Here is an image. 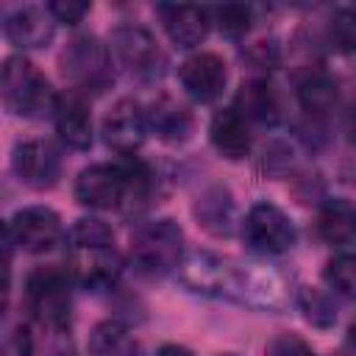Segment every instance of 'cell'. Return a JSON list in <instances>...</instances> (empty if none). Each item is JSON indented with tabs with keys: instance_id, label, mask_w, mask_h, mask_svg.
<instances>
[{
	"instance_id": "cell-1",
	"label": "cell",
	"mask_w": 356,
	"mask_h": 356,
	"mask_svg": "<svg viewBox=\"0 0 356 356\" xmlns=\"http://www.w3.org/2000/svg\"><path fill=\"white\" fill-rule=\"evenodd\" d=\"M0 92L6 108L19 117H42L47 111H56V100H58L47 78L22 56L6 58L0 72Z\"/></svg>"
},
{
	"instance_id": "cell-2",
	"label": "cell",
	"mask_w": 356,
	"mask_h": 356,
	"mask_svg": "<svg viewBox=\"0 0 356 356\" xmlns=\"http://www.w3.org/2000/svg\"><path fill=\"white\" fill-rule=\"evenodd\" d=\"M184 253V231L175 220H150L142 222L131 234V259L139 264V270L164 275L181 264Z\"/></svg>"
},
{
	"instance_id": "cell-3",
	"label": "cell",
	"mask_w": 356,
	"mask_h": 356,
	"mask_svg": "<svg viewBox=\"0 0 356 356\" xmlns=\"http://www.w3.org/2000/svg\"><path fill=\"white\" fill-rule=\"evenodd\" d=\"M111 56L120 67L142 81H156L164 72V53L159 50L156 39L139 25H120L111 31Z\"/></svg>"
},
{
	"instance_id": "cell-4",
	"label": "cell",
	"mask_w": 356,
	"mask_h": 356,
	"mask_svg": "<svg viewBox=\"0 0 356 356\" xmlns=\"http://www.w3.org/2000/svg\"><path fill=\"white\" fill-rule=\"evenodd\" d=\"M25 295L31 309L44 325L64 328L70 320V281L58 267H36L25 281Z\"/></svg>"
},
{
	"instance_id": "cell-5",
	"label": "cell",
	"mask_w": 356,
	"mask_h": 356,
	"mask_svg": "<svg viewBox=\"0 0 356 356\" xmlns=\"http://www.w3.org/2000/svg\"><path fill=\"white\" fill-rule=\"evenodd\" d=\"M61 72L75 86L83 89H103L111 78V58L108 50L89 33L75 36L61 53Z\"/></svg>"
},
{
	"instance_id": "cell-6",
	"label": "cell",
	"mask_w": 356,
	"mask_h": 356,
	"mask_svg": "<svg viewBox=\"0 0 356 356\" xmlns=\"http://www.w3.org/2000/svg\"><path fill=\"white\" fill-rule=\"evenodd\" d=\"M131 195L125 164H92L75 181L78 203L89 209H114Z\"/></svg>"
},
{
	"instance_id": "cell-7",
	"label": "cell",
	"mask_w": 356,
	"mask_h": 356,
	"mask_svg": "<svg viewBox=\"0 0 356 356\" xmlns=\"http://www.w3.org/2000/svg\"><path fill=\"white\" fill-rule=\"evenodd\" d=\"M8 236L28 253H44L53 250L64 239L61 220L47 206H28L19 209L8 222Z\"/></svg>"
},
{
	"instance_id": "cell-8",
	"label": "cell",
	"mask_w": 356,
	"mask_h": 356,
	"mask_svg": "<svg viewBox=\"0 0 356 356\" xmlns=\"http://www.w3.org/2000/svg\"><path fill=\"white\" fill-rule=\"evenodd\" d=\"M245 236L256 250L281 256L295 245V225L278 206L256 203L245 217Z\"/></svg>"
},
{
	"instance_id": "cell-9",
	"label": "cell",
	"mask_w": 356,
	"mask_h": 356,
	"mask_svg": "<svg viewBox=\"0 0 356 356\" xmlns=\"http://www.w3.org/2000/svg\"><path fill=\"white\" fill-rule=\"evenodd\" d=\"M14 172L33 189H50L61 175V156L44 139H28L14 147Z\"/></svg>"
},
{
	"instance_id": "cell-10",
	"label": "cell",
	"mask_w": 356,
	"mask_h": 356,
	"mask_svg": "<svg viewBox=\"0 0 356 356\" xmlns=\"http://www.w3.org/2000/svg\"><path fill=\"white\" fill-rule=\"evenodd\" d=\"M178 81L186 95L197 103H211L222 95L228 70L217 53H195L178 67Z\"/></svg>"
},
{
	"instance_id": "cell-11",
	"label": "cell",
	"mask_w": 356,
	"mask_h": 356,
	"mask_svg": "<svg viewBox=\"0 0 356 356\" xmlns=\"http://www.w3.org/2000/svg\"><path fill=\"white\" fill-rule=\"evenodd\" d=\"M145 131H147V122H145V111L139 108L136 100H117L106 120H103V139L108 147H114L117 153H125L131 156L142 139H145Z\"/></svg>"
},
{
	"instance_id": "cell-12",
	"label": "cell",
	"mask_w": 356,
	"mask_h": 356,
	"mask_svg": "<svg viewBox=\"0 0 356 356\" xmlns=\"http://www.w3.org/2000/svg\"><path fill=\"white\" fill-rule=\"evenodd\" d=\"M3 33L17 47H42L53 36V14L39 6L14 8L3 22Z\"/></svg>"
},
{
	"instance_id": "cell-13",
	"label": "cell",
	"mask_w": 356,
	"mask_h": 356,
	"mask_svg": "<svg viewBox=\"0 0 356 356\" xmlns=\"http://www.w3.org/2000/svg\"><path fill=\"white\" fill-rule=\"evenodd\" d=\"M56 131L72 150H86L92 145V114L81 95L72 92L56 100Z\"/></svg>"
},
{
	"instance_id": "cell-14",
	"label": "cell",
	"mask_w": 356,
	"mask_h": 356,
	"mask_svg": "<svg viewBox=\"0 0 356 356\" xmlns=\"http://www.w3.org/2000/svg\"><path fill=\"white\" fill-rule=\"evenodd\" d=\"M167 36L178 47H197L209 33V11L197 6H159Z\"/></svg>"
},
{
	"instance_id": "cell-15",
	"label": "cell",
	"mask_w": 356,
	"mask_h": 356,
	"mask_svg": "<svg viewBox=\"0 0 356 356\" xmlns=\"http://www.w3.org/2000/svg\"><path fill=\"white\" fill-rule=\"evenodd\" d=\"M211 145L217 147L220 156L231 159V161H239L250 153V128H248V120L236 111V108H222L211 117Z\"/></svg>"
},
{
	"instance_id": "cell-16",
	"label": "cell",
	"mask_w": 356,
	"mask_h": 356,
	"mask_svg": "<svg viewBox=\"0 0 356 356\" xmlns=\"http://www.w3.org/2000/svg\"><path fill=\"white\" fill-rule=\"evenodd\" d=\"M75 278L89 289L111 286L120 275V256L114 248H92V250H75L72 259Z\"/></svg>"
},
{
	"instance_id": "cell-17",
	"label": "cell",
	"mask_w": 356,
	"mask_h": 356,
	"mask_svg": "<svg viewBox=\"0 0 356 356\" xmlns=\"http://www.w3.org/2000/svg\"><path fill=\"white\" fill-rule=\"evenodd\" d=\"M145 122L150 131H156L161 139H184L192 128V114L184 103L161 95L156 97L147 111H145Z\"/></svg>"
},
{
	"instance_id": "cell-18",
	"label": "cell",
	"mask_w": 356,
	"mask_h": 356,
	"mask_svg": "<svg viewBox=\"0 0 356 356\" xmlns=\"http://www.w3.org/2000/svg\"><path fill=\"white\" fill-rule=\"evenodd\" d=\"M236 111L245 120H253V122H261V125H275L278 117H281L278 97H275V92L267 81L245 83L236 95Z\"/></svg>"
},
{
	"instance_id": "cell-19",
	"label": "cell",
	"mask_w": 356,
	"mask_h": 356,
	"mask_svg": "<svg viewBox=\"0 0 356 356\" xmlns=\"http://www.w3.org/2000/svg\"><path fill=\"white\" fill-rule=\"evenodd\" d=\"M320 236L331 245H348L356 239V206L345 197H331L320 209Z\"/></svg>"
},
{
	"instance_id": "cell-20",
	"label": "cell",
	"mask_w": 356,
	"mask_h": 356,
	"mask_svg": "<svg viewBox=\"0 0 356 356\" xmlns=\"http://www.w3.org/2000/svg\"><path fill=\"white\" fill-rule=\"evenodd\" d=\"M195 214H197L200 225H203L206 231L217 234V236H228V234L234 231V200H231V195H228L225 189H220V186L209 189V192L197 200Z\"/></svg>"
},
{
	"instance_id": "cell-21",
	"label": "cell",
	"mask_w": 356,
	"mask_h": 356,
	"mask_svg": "<svg viewBox=\"0 0 356 356\" xmlns=\"http://www.w3.org/2000/svg\"><path fill=\"white\" fill-rule=\"evenodd\" d=\"M136 339L117 320H103L92 328L89 353L92 356H136Z\"/></svg>"
},
{
	"instance_id": "cell-22",
	"label": "cell",
	"mask_w": 356,
	"mask_h": 356,
	"mask_svg": "<svg viewBox=\"0 0 356 356\" xmlns=\"http://www.w3.org/2000/svg\"><path fill=\"white\" fill-rule=\"evenodd\" d=\"M298 100L309 114H325L337 103V83L325 72H312L298 83Z\"/></svg>"
},
{
	"instance_id": "cell-23",
	"label": "cell",
	"mask_w": 356,
	"mask_h": 356,
	"mask_svg": "<svg viewBox=\"0 0 356 356\" xmlns=\"http://www.w3.org/2000/svg\"><path fill=\"white\" fill-rule=\"evenodd\" d=\"M298 306L303 312V317L314 325V328H331L337 323V309L331 303V298L317 289V286H300L298 292Z\"/></svg>"
},
{
	"instance_id": "cell-24",
	"label": "cell",
	"mask_w": 356,
	"mask_h": 356,
	"mask_svg": "<svg viewBox=\"0 0 356 356\" xmlns=\"http://www.w3.org/2000/svg\"><path fill=\"white\" fill-rule=\"evenodd\" d=\"M67 239L72 242L75 250H92V248H111L114 245L111 228L103 220H95V217L75 220V225L67 231Z\"/></svg>"
},
{
	"instance_id": "cell-25",
	"label": "cell",
	"mask_w": 356,
	"mask_h": 356,
	"mask_svg": "<svg viewBox=\"0 0 356 356\" xmlns=\"http://www.w3.org/2000/svg\"><path fill=\"white\" fill-rule=\"evenodd\" d=\"M325 281L328 286L348 298V300H356V256L350 253H342V256H334L328 264H325Z\"/></svg>"
},
{
	"instance_id": "cell-26",
	"label": "cell",
	"mask_w": 356,
	"mask_h": 356,
	"mask_svg": "<svg viewBox=\"0 0 356 356\" xmlns=\"http://www.w3.org/2000/svg\"><path fill=\"white\" fill-rule=\"evenodd\" d=\"M214 14V22L217 28L231 36V39H239L248 28H250V6H242V3H225V6H214L211 8Z\"/></svg>"
},
{
	"instance_id": "cell-27",
	"label": "cell",
	"mask_w": 356,
	"mask_h": 356,
	"mask_svg": "<svg viewBox=\"0 0 356 356\" xmlns=\"http://www.w3.org/2000/svg\"><path fill=\"white\" fill-rule=\"evenodd\" d=\"M331 42L345 53L356 50V8L353 6L334 11V17H331Z\"/></svg>"
},
{
	"instance_id": "cell-28",
	"label": "cell",
	"mask_w": 356,
	"mask_h": 356,
	"mask_svg": "<svg viewBox=\"0 0 356 356\" xmlns=\"http://www.w3.org/2000/svg\"><path fill=\"white\" fill-rule=\"evenodd\" d=\"M264 356H314V350L298 334H278L267 342Z\"/></svg>"
},
{
	"instance_id": "cell-29",
	"label": "cell",
	"mask_w": 356,
	"mask_h": 356,
	"mask_svg": "<svg viewBox=\"0 0 356 356\" xmlns=\"http://www.w3.org/2000/svg\"><path fill=\"white\" fill-rule=\"evenodd\" d=\"M245 58H248L256 70H273V67L278 64V58H281V50H278V44H275L273 39H259L256 44L248 47Z\"/></svg>"
},
{
	"instance_id": "cell-30",
	"label": "cell",
	"mask_w": 356,
	"mask_h": 356,
	"mask_svg": "<svg viewBox=\"0 0 356 356\" xmlns=\"http://www.w3.org/2000/svg\"><path fill=\"white\" fill-rule=\"evenodd\" d=\"M47 11L53 14L56 22H67V25H75L83 19V14L89 11V3H78V0H53L47 6Z\"/></svg>"
},
{
	"instance_id": "cell-31",
	"label": "cell",
	"mask_w": 356,
	"mask_h": 356,
	"mask_svg": "<svg viewBox=\"0 0 356 356\" xmlns=\"http://www.w3.org/2000/svg\"><path fill=\"white\" fill-rule=\"evenodd\" d=\"M156 356H192V353L186 348H181V345H161Z\"/></svg>"
},
{
	"instance_id": "cell-32",
	"label": "cell",
	"mask_w": 356,
	"mask_h": 356,
	"mask_svg": "<svg viewBox=\"0 0 356 356\" xmlns=\"http://www.w3.org/2000/svg\"><path fill=\"white\" fill-rule=\"evenodd\" d=\"M348 337H350V342H353V345H356V320H353V323H350V328H348Z\"/></svg>"
},
{
	"instance_id": "cell-33",
	"label": "cell",
	"mask_w": 356,
	"mask_h": 356,
	"mask_svg": "<svg viewBox=\"0 0 356 356\" xmlns=\"http://www.w3.org/2000/svg\"><path fill=\"white\" fill-rule=\"evenodd\" d=\"M222 356H236V353H222Z\"/></svg>"
}]
</instances>
